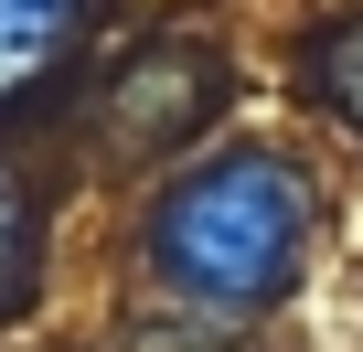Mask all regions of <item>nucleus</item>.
<instances>
[{
    "label": "nucleus",
    "mask_w": 363,
    "mask_h": 352,
    "mask_svg": "<svg viewBox=\"0 0 363 352\" xmlns=\"http://www.w3.org/2000/svg\"><path fill=\"white\" fill-rule=\"evenodd\" d=\"M75 33V0H0V96H22Z\"/></svg>",
    "instance_id": "f03ea898"
},
{
    "label": "nucleus",
    "mask_w": 363,
    "mask_h": 352,
    "mask_svg": "<svg viewBox=\"0 0 363 352\" xmlns=\"http://www.w3.org/2000/svg\"><path fill=\"white\" fill-rule=\"evenodd\" d=\"M299 246H310V182L267 149H225L182 171L150 214V267L193 310H267L299 278Z\"/></svg>",
    "instance_id": "f257e3e1"
},
{
    "label": "nucleus",
    "mask_w": 363,
    "mask_h": 352,
    "mask_svg": "<svg viewBox=\"0 0 363 352\" xmlns=\"http://www.w3.org/2000/svg\"><path fill=\"white\" fill-rule=\"evenodd\" d=\"M320 96L363 128V33H331V43H320Z\"/></svg>",
    "instance_id": "7ed1b4c3"
},
{
    "label": "nucleus",
    "mask_w": 363,
    "mask_h": 352,
    "mask_svg": "<svg viewBox=\"0 0 363 352\" xmlns=\"http://www.w3.org/2000/svg\"><path fill=\"white\" fill-rule=\"evenodd\" d=\"M22 267H33V225H22V193L0 182V310L22 299Z\"/></svg>",
    "instance_id": "20e7f679"
}]
</instances>
